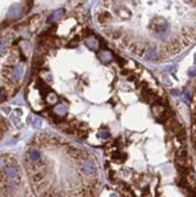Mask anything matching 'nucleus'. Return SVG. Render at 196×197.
Returning a JSON list of instances; mask_svg holds the SVG:
<instances>
[{
    "mask_svg": "<svg viewBox=\"0 0 196 197\" xmlns=\"http://www.w3.org/2000/svg\"><path fill=\"white\" fill-rule=\"evenodd\" d=\"M99 137L103 138V139H108V138L110 137V134H109L108 131H101L99 132Z\"/></svg>",
    "mask_w": 196,
    "mask_h": 197,
    "instance_id": "nucleus-12",
    "label": "nucleus"
},
{
    "mask_svg": "<svg viewBox=\"0 0 196 197\" xmlns=\"http://www.w3.org/2000/svg\"><path fill=\"white\" fill-rule=\"evenodd\" d=\"M46 99H47L49 103H55V102L57 101V96H56L55 93H52V92H49L47 97H46Z\"/></svg>",
    "mask_w": 196,
    "mask_h": 197,
    "instance_id": "nucleus-8",
    "label": "nucleus"
},
{
    "mask_svg": "<svg viewBox=\"0 0 196 197\" xmlns=\"http://www.w3.org/2000/svg\"><path fill=\"white\" fill-rule=\"evenodd\" d=\"M43 178H44L43 173H36V174H34V175L32 177L33 181H35V183H38V181H40V180H43Z\"/></svg>",
    "mask_w": 196,
    "mask_h": 197,
    "instance_id": "nucleus-11",
    "label": "nucleus"
},
{
    "mask_svg": "<svg viewBox=\"0 0 196 197\" xmlns=\"http://www.w3.org/2000/svg\"><path fill=\"white\" fill-rule=\"evenodd\" d=\"M81 169L82 172L87 174V175H91V174H93L94 171H96V166H94L93 162H91V161H84L82 164H81Z\"/></svg>",
    "mask_w": 196,
    "mask_h": 197,
    "instance_id": "nucleus-1",
    "label": "nucleus"
},
{
    "mask_svg": "<svg viewBox=\"0 0 196 197\" xmlns=\"http://www.w3.org/2000/svg\"><path fill=\"white\" fill-rule=\"evenodd\" d=\"M122 157H125V156H122V154H120V153H114L113 154V158L114 160H122Z\"/></svg>",
    "mask_w": 196,
    "mask_h": 197,
    "instance_id": "nucleus-13",
    "label": "nucleus"
},
{
    "mask_svg": "<svg viewBox=\"0 0 196 197\" xmlns=\"http://www.w3.org/2000/svg\"><path fill=\"white\" fill-rule=\"evenodd\" d=\"M22 73H23V69H22V67H21V65H17V67L15 68V70L12 71V79H13V80H17V79H19L21 75H22Z\"/></svg>",
    "mask_w": 196,
    "mask_h": 197,
    "instance_id": "nucleus-5",
    "label": "nucleus"
},
{
    "mask_svg": "<svg viewBox=\"0 0 196 197\" xmlns=\"http://www.w3.org/2000/svg\"><path fill=\"white\" fill-rule=\"evenodd\" d=\"M33 127L34 128H40L41 127V119H39V117H34L33 119Z\"/></svg>",
    "mask_w": 196,
    "mask_h": 197,
    "instance_id": "nucleus-10",
    "label": "nucleus"
},
{
    "mask_svg": "<svg viewBox=\"0 0 196 197\" xmlns=\"http://www.w3.org/2000/svg\"><path fill=\"white\" fill-rule=\"evenodd\" d=\"M29 158H30V161H33V162L39 161V160H40V153H39L36 149H33V150L29 153Z\"/></svg>",
    "mask_w": 196,
    "mask_h": 197,
    "instance_id": "nucleus-4",
    "label": "nucleus"
},
{
    "mask_svg": "<svg viewBox=\"0 0 196 197\" xmlns=\"http://www.w3.org/2000/svg\"><path fill=\"white\" fill-rule=\"evenodd\" d=\"M110 197H118V196H116L115 194H111V196H110Z\"/></svg>",
    "mask_w": 196,
    "mask_h": 197,
    "instance_id": "nucleus-14",
    "label": "nucleus"
},
{
    "mask_svg": "<svg viewBox=\"0 0 196 197\" xmlns=\"http://www.w3.org/2000/svg\"><path fill=\"white\" fill-rule=\"evenodd\" d=\"M67 110H68V108H67L64 104H60V105H57V108H56V114H57V115H66Z\"/></svg>",
    "mask_w": 196,
    "mask_h": 197,
    "instance_id": "nucleus-7",
    "label": "nucleus"
},
{
    "mask_svg": "<svg viewBox=\"0 0 196 197\" xmlns=\"http://www.w3.org/2000/svg\"><path fill=\"white\" fill-rule=\"evenodd\" d=\"M5 173H6V178L9 180H15L18 175V172L17 169H16V167H12V166H11V167H8Z\"/></svg>",
    "mask_w": 196,
    "mask_h": 197,
    "instance_id": "nucleus-2",
    "label": "nucleus"
},
{
    "mask_svg": "<svg viewBox=\"0 0 196 197\" xmlns=\"http://www.w3.org/2000/svg\"><path fill=\"white\" fill-rule=\"evenodd\" d=\"M177 139H178L179 142H182V143L185 142V132H184V129H182L180 132L177 133Z\"/></svg>",
    "mask_w": 196,
    "mask_h": 197,
    "instance_id": "nucleus-9",
    "label": "nucleus"
},
{
    "mask_svg": "<svg viewBox=\"0 0 196 197\" xmlns=\"http://www.w3.org/2000/svg\"><path fill=\"white\" fill-rule=\"evenodd\" d=\"M62 15H63V10H62V9H61V10H57L56 12H53V13H52L51 16L49 17V19H47V22L50 23V22H52V21H56V19H57V18H60L61 16H62Z\"/></svg>",
    "mask_w": 196,
    "mask_h": 197,
    "instance_id": "nucleus-6",
    "label": "nucleus"
},
{
    "mask_svg": "<svg viewBox=\"0 0 196 197\" xmlns=\"http://www.w3.org/2000/svg\"><path fill=\"white\" fill-rule=\"evenodd\" d=\"M168 127H170L171 131H173L174 133H178L182 131V126H180V123L177 122V121H170V123H168Z\"/></svg>",
    "mask_w": 196,
    "mask_h": 197,
    "instance_id": "nucleus-3",
    "label": "nucleus"
}]
</instances>
